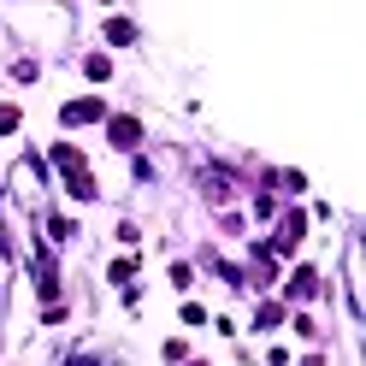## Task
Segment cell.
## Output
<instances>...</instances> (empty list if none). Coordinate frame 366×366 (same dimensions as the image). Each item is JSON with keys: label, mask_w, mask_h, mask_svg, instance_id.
<instances>
[{"label": "cell", "mask_w": 366, "mask_h": 366, "mask_svg": "<svg viewBox=\"0 0 366 366\" xmlns=\"http://www.w3.org/2000/svg\"><path fill=\"white\" fill-rule=\"evenodd\" d=\"M130 36H136V30L124 24V18H113V24H106V42H113V47H124V42H130Z\"/></svg>", "instance_id": "3"}, {"label": "cell", "mask_w": 366, "mask_h": 366, "mask_svg": "<svg viewBox=\"0 0 366 366\" xmlns=\"http://www.w3.org/2000/svg\"><path fill=\"white\" fill-rule=\"evenodd\" d=\"M6 130H18V106H0V136Z\"/></svg>", "instance_id": "4"}, {"label": "cell", "mask_w": 366, "mask_h": 366, "mask_svg": "<svg viewBox=\"0 0 366 366\" xmlns=\"http://www.w3.org/2000/svg\"><path fill=\"white\" fill-rule=\"evenodd\" d=\"M290 295H295V301H313V295H319V278H313V272H295Z\"/></svg>", "instance_id": "2"}, {"label": "cell", "mask_w": 366, "mask_h": 366, "mask_svg": "<svg viewBox=\"0 0 366 366\" xmlns=\"http://www.w3.org/2000/svg\"><path fill=\"white\" fill-rule=\"evenodd\" d=\"M142 142V124L136 118H113V148H136Z\"/></svg>", "instance_id": "1"}]
</instances>
